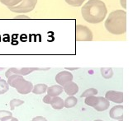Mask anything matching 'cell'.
Masks as SVG:
<instances>
[{"instance_id": "25", "label": "cell", "mask_w": 133, "mask_h": 121, "mask_svg": "<svg viewBox=\"0 0 133 121\" xmlns=\"http://www.w3.org/2000/svg\"><path fill=\"white\" fill-rule=\"evenodd\" d=\"M1 121H18V119L17 118L12 117V115H9V116H6L1 119Z\"/></svg>"}, {"instance_id": "1", "label": "cell", "mask_w": 133, "mask_h": 121, "mask_svg": "<svg viewBox=\"0 0 133 121\" xmlns=\"http://www.w3.org/2000/svg\"><path fill=\"white\" fill-rule=\"evenodd\" d=\"M81 13L85 22L91 24H97L105 19L108 8L101 0H89L82 7Z\"/></svg>"}, {"instance_id": "19", "label": "cell", "mask_w": 133, "mask_h": 121, "mask_svg": "<svg viewBox=\"0 0 133 121\" xmlns=\"http://www.w3.org/2000/svg\"><path fill=\"white\" fill-rule=\"evenodd\" d=\"M22 0H0L3 4H4L5 6L8 8H11V7H14L17 6V4H19Z\"/></svg>"}, {"instance_id": "30", "label": "cell", "mask_w": 133, "mask_h": 121, "mask_svg": "<svg viewBox=\"0 0 133 121\" xmlns=\"http://www.w3.org/2000/svg\"><path fill=\"white\" fill-rule=\"evenodd\" d=\"M94 121H103V120H102V119H95Z\"/></svg>"}, {"instance_id": "22", "label": "cell", "mask_w": 133, "mask_h": 121, "mask_svg": "<svg viewBox=\"0 0 133 121\" xmlns=\"http://www.w3.org/2000/svg\"><path fill=\"white\" fill-rule=\"evenodd\" d=\"M65 1L73 7H79L85 2V0H65Z\"/></svg>"}, {"instance_id": "11", "label": "cell", "mask_w": 133, "mask_h": 121, "mask_svg": "<svg viewBox=\"0 0 133 121\" xmlns=\"http://www.w3.org/2000/svg\"><path fill=\"white\" fill-rule=\"evenodd\" d=\"M62 87H63V91H65L66 94L69 96H75L79 91V87L74 82L66 83Z\"/></svg>"}, {"instance_id": "28", "label": "cell", "mask_w": 133, "mask_h": 121, "mask_svg": "<svg viewBox=\"0 0 133 121\" xmlns=\"http://www.w3.org/2000/svg\"><path fill=\"white\" fill-rule=\"evenodd\" d=\"M16 18H17V19H18V18H19V19H21V18H23V19H28L29 17L23 15V16H17V17H16Z\"/></svg>"}, {"instance_id": "32", "label": "cell", "mask_w": 133, "mask_h": 121, "mask_svg": "<svg viewBox=\"0 0 133 121\" xmlns=\"http://www.w3.org/2000/svg\"><path fill=\"white\" fill-rule=\"evenodd\" d=\"M75 121H76V120H75Z\"/></svg>"}, {"instance_id": "3", "label": "cell", "mask_w": 133, "mask_h": 121, "mask_svg": "<svg viewBox=\"0 0 133 121\" xmlns=\"http://www.w3.org/2000/svg\"><path fill=\"white\" fill-rule=\"evenodd\" d=\"M37 0H22V1L17 4V6L8 8L9 10L17 12V13H26L30 12L35 8Z\"/></svg>"}, {"instance_id": "8", "label": "cell", "mask_w": 133, "mask_h": 121, "mask_svg": "<svg viewBox=\"0 0 133 121\" xmlns=\"http://www.w3.org/2000/svg\"><path fill=\"white\" fill-rule=\"evenodd\" d=\"M105 98L108 101H112L117 104H122L123 102V93L117 91H108L105 95Z\"/></svg>"}, {"instance_id": "4", "label": "cell", "mask_w": 133, "mask_h": 121, "mask_svg": "<svg viewBox=\"0 0 133 121\" xmlns=\"http://www.w3.org/2000/svg\"><path fill=\"white\" fill-rule=\"evenodd\" d=\"M93 32L91 30L83 25H76L75 40L76 41H91L93 40Z\"/></svg>"}, {"instance_id": "7", "label": "cell", "mask_w": 133, "mask_h": 121, "mask_svg": "<svg viewBox=\"0 0 133 121\" xmlns=\"http://www.w3.org/2000/svg\"><path fill=\"white\" fill-rule=\"evenodd\" d=\"M74 76L73 74L69 71H61L56 74V82L58 83V85L63 87L66 83H69L73 81Z\"/></svg>"}, {"instance_id": "6", "label": "cell", "mask_w": 133, "mask_h": 121, "mask_svg": "<svg viewBox=\"0 0 133 121\" xmlns=\"http://www.w3.org/2000/svg\"><path fill=\"white\" fill-rule=\"evenodd\" d=\"M15 88L19 94L26 95V94H29V93L32 91L33 85L30 81H26L23 78L17 83Z\"/></svg>"}, {"instance_id": "13", "label": "cell", "mask_w": 133, "mask_h": 121, "mask_svg": "<svg viewBox=\"0 0 133 121\" xmlns=\"http://www.w3.org/2000/svg\"><path fill=\"white\" fill-rule=\"evenodd\" d=\"M23 76H21V75H18V74H12L10 77H8V84L12 87H14L17 86V84L22 79H23Z\"/></svg>"}, {"instance_id": "14", "label": "cell", "mask_w": 133, "mask_h": 121, "mask_svg": "<svg viewBox=\"0 0 133 121\" xmlns=\"http://www.w3.org/2000/svg\"><path fill=\"white\" fill-rule=\"evenodd\" d=\"M50 105H51L52 108L55 110H62L64 108V100L59 96L52 97V101Z\"/></svg>"}, {"instance_id": "9", "label": "cell", "mask_w": 133, "mask_h": 121, "mask_svg": "<svg viewBox=\"0 0 133 121\" xmlns=\"http://www.w3.org/2000/svg\"><path fill=\"white\" fill-rule=\"evenodd\" d=\"M109 116L113 119L120 120L123 119V106L120 105H115L109 111Z\"/></svg>"}, {"instance_id": "24", "label": "cell", "mask_w": 133, "mask_h": 121, "mask_svg": "<svg viewBox=\"0 0 133 121\" xmlns=\"http://www.w3.org/2000/svg\"><path fill=\"white\" fill-rule=\"evenodd\" d=\"M51 101H52V96H50L48 94L43 97V102L45 104H50V103H51Z\"/></svg>"}, {"instance_id": "18", "label": "cell", "mask_w": 133, "mask_h": 121, "mask_svg": "<svg viewBox=\"0 0 133 121\" xmlns=\"http://www.w3.org/2000/svg\"><path fill=\"white\" fill-rule=\"evenodd\" d=\"M98 93V91L96 88H89V89L85 90L83 93L81 94V97H88L92 96H96Z\"/></svg>"}, {"instance_id": "26", "label": "cell", "mask_w": 133, "mask_h": 121, "mask_svg": "<svg viewBox=\"0 0 133 121\" xmlns=\"http://www.w3.org/2000/svg\"><path fill=\"white\" fill-rule=\"evenodd\" d=\"M31 121H48L45 117H42V116H36V117H34Z\"/></svg>"}, {"instance_id": "27", "label": "cell", "mask_w": 133, "mask_h": 121, "mask_svg": "<svg viewBox=\"0 0 133 121\" xmlns=\"http://www.w3.org/2000/svg\"><path fill=\"white\" fill-rule=\"evenodd\" d=\"M127 0H121V4L123 8H127V3H126Z\"/></svg>"}, {"instance_id": "15", "label": "cell", "mask_w": 133, "mask_h": 121, "mask_svg": "<svg viewBox=\"0 0 133 121\" xmlns=\"http://www.w3.org/2000/svg\"><path fill=\"white\" fill-rule=\"evenodd\" d=\"M47 85L46 84H43V83H40V84H36L32 88V93L36 95H41L43 94V93H45L47 90Z\"/></svg>"}, {"instance_id": "2", "label": "cell", "mask_w": 133, "mask_h": 121, "mask_svg": "<svg viewBox=\"0 0 133 121\" xmlns=\"http://www.w3.org/2000/svg\"><path fill=\"white\" fill-rule=\"evenodd\" d=\"M104 26L111 34H124L127 31V12L124 10L112 12L105 21Z\"/></svg>"}, {"instance_id": "20", "label": "cell", "mask_w": 133, "mask_h": 121, "mask_svg": "<svg viewBox=\"0 0 133 121\" xmlns=\"http://www.w3.org/2000/svg\"><path fill=\"white\" fill-rule=\"evenodd\" d=\"M9 90V85L4 79L0 78V95L6 93Z\"/></svg>"}, {"instance_id": "10", "label": "cell", "mask_w": 133, "mask_h": 121, "mask_svg": "<svg viewBox=\"0 0 133 121\" xmlns=\"http://www.w3.org/2000/svg\"><path fill=\"white\" fill-rule=\"evenodd\" d=\"M110 106V102L105 98V97L103 96H98V101H97V103L95 104V105L93 107L97 111H104L109 108Z\"/></svg>"}, {"instance_id": "5", "label": "cell", "mask_w": 133, "mask_h": 121, "mask_svg": "<svg viewBox=\"0 0 133 121\" xmlns=\"http://www.w3.org/2000/svg\"><path fill=\"white\" fill-rule=\"evenodd\" d=\"M50 68H22L21 69H18L17 68H10L8 69L5 76L6 77H10L12 74H18L21 76H26L30 74L31 73H32L34 71H45V70H49Z\"/></svg>"}, {"instance_id": "21", "label": "cell", "mask_w": 133, "mask_h": 121, "mask_svg": "<svg viewBox=\"0 0 133 121\" xmlns=\"http://www.w3.org/2000/svg\"><path fill=\"white\" fill-rule=\"evenodd\" d=\"M22 104H24V101L19 99H12L10 101V103H9V105H10V109L12 110H13L16 107L19 106Z\"/></svg>"}, {"instance_id": "17", "label": "cell", "mask_w": 133, "mask_h": 121, "mask_svg": "<svg viewBox=\"0 0 133 121\" xmlns=\"http://www.w3.org/2000/svg\"><path fill=\"white\" fill-rule=\"evenodd\" d=\"M101 74L104 78L110 79L113 77V71L111 68H101Z\"/></svg>"}, {"instance_id": "12", "label": "cell", "mask_w": 133, "mask_h": 121, "mask_svg": "<svg viewBox=\"0 0 133 121\" xmlns=\"http://www.w3.org/2000/svg\"><path fill=\"white\" fill-rule=\"evenodd\" d=\"M47 94L50 96L55 97V96H59L63 92V87L59 85H53L47 88Z\"/></svg>"}, {"instance_id": "23", "label": "cell", "mask_w": 133, "mask_h": 121, "mask_svg": "<svg viewBox=\"0 0 133 121\" xmlns=\"http://www.w3.org/2000/svg\"><path fill=\"white\" fill-rule=\"evenodd\" d=\"M12 115L11 111H8V110H0V120L3 118L6 117V116Z\"/></svg>"}, {"instance_id": "16", "label": "cell", "mask_w": 133, "mask_h": 121, "mask_svg": "<svg viewBox=\"0 0 133 121\" xmlns=\"http://www.w3.org/2000/svg\"><path fill=\"white\" fill-rule=\"evenodd\" d=\"M78 103V100L76 97L74 96H70L69 97L65 99V101H64V107L65 108H72L75 107Z\"/></svg>"}, {"instance_id": "29", "label": "cell", "mask_w": 133, "mask_h": 121, "mask_svg": "<svg viewBox=\"0 0 133 121\" xmlns=\"http://www.w3.org/2000/svg\"><path fill=\"white\" fill-rule=\"evenodd\" d=\"M78 68H66V69H68V70H76Z\"/></svg>"}, {"instance_id": "31", "label": "cell", "mask_w": 133, "mask_h": 121, "mask_svg": "<svg viewBox=\"0 0 133 121\" xmlns=\"http://www.w3.org/2000/svg\"><path fill=\"white\" fill-rule=\"evenodd\" d=\"M119 121H123V119H120V120H119Z\"/></svg>"}]
</instances>
